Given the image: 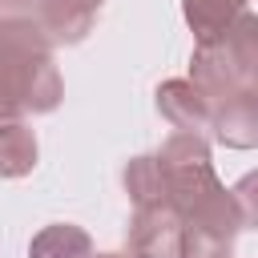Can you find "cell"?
Returning <instances> with one entry per match:
<instances>
[{
    "instance_id": "9",
    "label": "cell",
    "mask_w": 258,
    "mask_h": 258,
    "mask_svg": "<svg viewBox=\"0 0 258 258\" xmlns=\"http://www.w3.org/2000/svg\"><path fill=\"white\" fill-rule=\"evenodd\" d=\"M0 8L12 12V16H24L28 8H40V0H0Z\"/></svg>"
},
{
    "instance_id": "1",
    "label": "cell",
    "mask_w": 258,
    "mask_h": 258,
    "mask_svg": "<svg viewBox=\"0 0 258 258\" xmlns=\"http://www.w3.org/2000/svg\"><path fill=\"white\" fill-rule=\"evenodd\" d=\"M157 109L181 129V133H198L206 125H214V101L198 81H169L157 93Z\"/></svg>"
},
{
    "instance_id": "8",
    "label": "cell",
    "mask_w": 258,
    "mask_h": 258,
    "mask_svg": "<svg viewBox=\"0 0 258 258\" xmlns=\"http://www.w3.org/2000/svg\"><path fill=\"white\" fill-rule=\"evenodd\" d=\"M234 202L242 210V222L258 226V173H246L238 185H234Z\"/></svg>"
},
{
    "instance_id": "3",
    "label": "cell",
    "mask_w": 258,
    "mask_h": 258,
    "mask_svg": "<svg viewBox=\"0 0 258 258\" xmlns=\"http://www.w3.org/2000/svg\"><path fill=\"white\" fill-rule=\"evenodd\" d=\"M40 28L52 40H81L97 16V4L89 0H40Z\"/></svg>"
},
{
    "instance_id": "4",
    "label": "cell",
    "mask_w": 258,
    "mask_h": 258,
    "mask_svg": "<svg viewBox=\"0 0 258 258\" xmlns=\"http://www.w3.org/2000/svg\"><path fill=\"white\" fill-rule=\"evenodd\" d=\"M125 185L137 202V210H153V206H169V181L157 157H133L125 169Z\"/></svg>"
},
{
    "instance_id": "2",
    "label": "cell",
    "mask_w": 258,
    "mask_h": 258,
    "mask_svg": "<svg viewBox=\"0 0 258 258\" xmlns=\"http://www.w3.org/2000/svg\"><path fill=\"white\" fill-rule=\"evenodd\" d=\"M214 129L226 145H258V93H238L214 109Z\"/></svg>"
},
{
    "instance_id": "6",
    "label": "cell",
    "mask_w": 258,
    "mask_h": 258,
    "mask_svg": "<svg viewBox=\"0 0 258 258\" xmlns=\"http://www.w3.org/2000/svg\"><path fill=\"white\" fill-rule=\"evenodd\" d=\"M28 258H89V234L81 226H73V222L44 226L32 238Z\"/></svg>"
},
{
    "instance_id": "5",
    "label": "cell",
    "mask_w": 258,
    "mask_h": 258,
    "mask_svg": "<svg viewBox=\"0 0 258 258\" xmlns=\"http://www.w3.org/2000/svg\"><path fill=\"white\" fill-rule=\"evenodd\" d=\"M242 16V0H185V20L198 32V44L218 40Z\"/></svg>"
},
{
    "instance_id": "10",
    "label": "cell",
    "mask_w": 258,
    "mask_h": 258,
    "mask_svg": "<svg viewBox=\"0 0 258 258\" xmlns=\"http://www.w3.org/2000/svg\"><path fill=\"white\" fill-rule=\"evenodd\" d=\"M97 258H121V254H97Z\"/></svg>"
},
{
    "instance_id": "11",
    "label": "cell",
    "mask_w": 258,
    "mask_h": 258,
    "mask_svg": "<svg viewBox=\"0 0 258 258\" xmlns=\"http://www.w3.org/2000/svg\"><path fill=\"white\" fill-rule=\"evenodd\" d=\"M89 4H101V0H89Z\"/></svg>"
},
{
    "instance_id": "7",
    "label": "cell",
    "mask_w": 258,
    "mask_h": 258,
    "mask_svg": "<svg viewBox=\"0 0 258 258\" xmlns=\"http://www.w3.org/2000/svg\"><path fill=\"white\" fill-rule=\"evenodd\" d=\"M36 165V137L20 121H0V177H20Z\"/></svg>"
}]
</instances>
